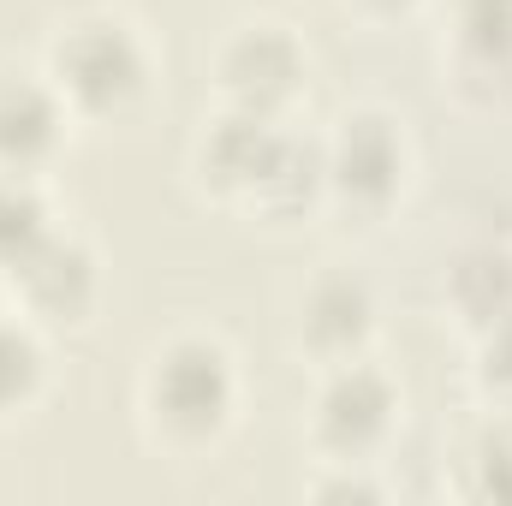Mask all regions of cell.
<instances>
[{
    "label": "cell",
    "instance_id": "obj_12",
    "mask_svg": "<svg viewBox=\"0 0 512 506\" xmlns=\"http://www.w3.org/2000/svg\"><path fill=\"white\" fill-rule=\"evenodd\" d=\"M465 48H507L512 54V0H459Z\"/></svg>",
    "mask_w": 512,
    "mask_h": 506
},
{
    "label": "cell",
    "instance_id": "obj_4",
    "mask_svg": "<svg viewBox=\"0 0 512 506\" xmlns=\"http://www.w3.org/2000/svg\"><path fill=\"white\" fill-rule=\"evenodd\" d=\"M387 411H393V393H387V381L376 370H340V376L328 381V393H322V435L334 441V447H370L376 435L387 429Z\"/></svg>",
    "mask_w": 512,
    "mask_h": 506
},
{
    "label": "cell",
    "instance_id": "obj_6",
    "mask_svg": "<svg viewBox=\"0 0 512 506\" xmlns=\"http://www.w3.org/2000/svg\"><path fill=\"white\" fill-rule=\"evenodd\" d=\"M328 173H334L352 197H376V203H382L387 191H393V179H399V137L387 131V120H370V114L346 120L340 155H334Z\"/></svg>",
    "mask_w": 512,
    "mask_h": 506
},
{
    "label": "cell",
    "instance_id": "obj_9",
    "mask_svg": "<svg viewBox=\"0 0 512 506\" xmlns=\"http://www.w3.org/2000/svg\"><path fill=\"white\" fill-rule=\"evenodd\" d=\"M453 286H483V292H465L459 304L477 316V322H507L512 316V256L507 251H477L459 262Z\"/></svg>",
    "mask_w": 512,
    "mask_h": 506
},
{
    "label": "cell",
    "instance_id": "obj_11",
    "mask_svg": "<svg viewBox=\"0 0 512 506\" xmlns=\"http://www.w3.org/2000/svg\"><path fill=\"white\" fill-rule=\"evenodd\" d=\"M36 376H42V352H36V340L0 322V411L24 405L30 387H36Z\"/></svg>",
    "mask_w": 512,
    "mask_h": 506
},
{
    "label": "cell",
    "instance_id": "obj_10",
    "mask_svg": "<svg viewBox=\"0 0 512 506\" xmlns=\"http://www.w3.org/2000/svg\"><path fill=\"white\" fill-rule=\"evenodd\" d=\"M42 239H48V209H42V197H36L30 185L6 179V185H0V256L18 268Z\"/></svg>",
    "mask_w": 512,
    "mask_h": 506
},
{
    "label": "cell",
    "instance_id": "obj_14",
    "mask_svg": "<svg viewBox=\"0 0 512 506\" xmlns=\"http://www.w3.org/2000/svg\"><path fill=\"white\" fill-rule=\"evenodd\" d=\"M382 6H399V0H382Z\"/></svg>",
    "mask_w": 512,
    "mask_h": 506
},
{
    "label": "cell",
    "instance_id": "obj_5",
    "mask_svg": "<svg viewBox=\"0 0 512 506\" xmlns=\"http://www.w3.org/2000/svg\"><path fill=\"white\" fill-rule=\"evenodd\" d=\"M18 280H24V298L42 310V316H78L96 292V274H90V256L78 245H60V239H42L36 251L18 262Z\"/></svg>",
    "mask_w": 512,
    "mask_h": 506
},
{
    "label": "cell",
    "instance_id": "obj_3",
    "mask_svg": "<svg viewBox=\"0 0 512 506\" xmlns=\"http://www.w3.org/2000/svg\"><path fill=\"white\" fill-rule=\"evenodd\" d=\"M221 72H227V90H233L251 114H262V108H274L280 96L298 90V78H304V54H298V42H292L286 30L256 24V30H245V36L227 48Z\"/></svg>",
    "mask_w": 512,
    "mask_h": 506
},
{
    "label": "cell",
    "instance_id": "obj_8",
    "mask_svg": "<svg viewBox=\"0 0 512 506\" xmlns=\"http://www.w3.org/2000/svg\"><path fill=\"white\" fill-rule=\"evenodd\" d=\"M364 328H370V298H364L358 280H322V286L310 292V304H304V334H310V346L346 352V346L364 340Z\"/></svg>",
    "mask_w": 512,
    "mask_h": 506
},
{
    "label": "cell",
    "instance_id": "obj_13",
    "mask_svg": "<svg viewBox=\"0 0 512 506\" xmlns=\"http://www.w3.org/2000/svg\"><path fill=\"white\" fill-rule=\"evenodd\" d=\"M489 387L495 393H512V316L507 322H495V340H489Z\"/></svg>",
    "mask_w": 512,
    "mask_h": 506
},
{
    "label": "cell",
    "instance_id": "obj_1",
    "mask_svg": "<svg viewBox=\"0 0 512 506\" xmlns=\"http://www.w3.org/2000/svg\"><path fill=\"white\" fill-rule=\"evenodd\" d=\"M149 405L173 435H215L233 411L227 352L209 340H179L149 376Z\"/></svg>",
    "mask_w": 512,
    "mask_h": 506
},
{
    "label": "cell",
    "instance_id": "obj_7",
    "mask_svg": "<svg viewBox=\"0 0 512 506\" xmlns=\"http://www.w3.org/2000/svg\"><path fill=\"white\" fill-rule=\"evenodd\" d=\"M60 114L48 102V90L36 84H0V161L30 167L42 149H54Z\"/></svg>",
    "mask_w": 512,
    "mask_h": 506
},
{
    "label": "cell",
    "instance_id": "obj_2",
    "mask_svg": "<svg viewBox=\"0 0 512 506\" xmlns=\"http://www.w3.org/2000/svg\"><path fill=\"white\" fill-rule=\"evenodd\" d=\"M54 72L60 90L78 96L84 108H126L143 90V54L126 36V24H78L66 30V42L54 48Z\"/></svg>",
    "mask_w": 512,
    "mask_h": 506
}]
</instances>
